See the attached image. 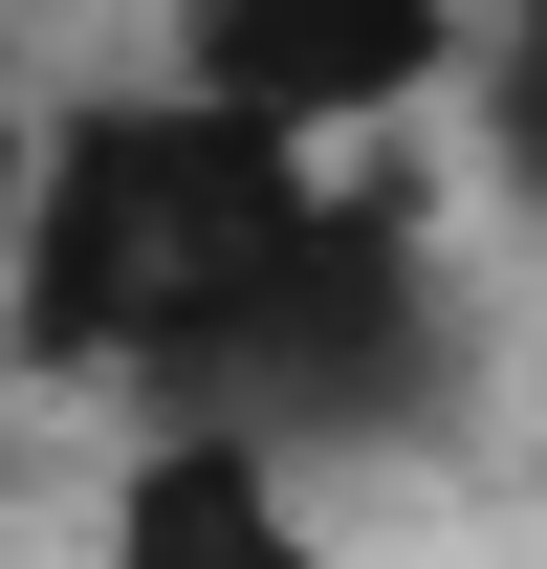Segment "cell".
<instances>
[{
  "label": "cell",
  "instance_id": "1",
  "mask_svg": "<svg viewBox=\"0 0 547 569\" xmlns=\"http://www.w3.org/2000/svg\"><path fill=\"white\" fill-rule=\"evenodd\" d=\"M307 153L263 132V110H219V88H176V110H88L67 176H44V219H22V351L44 372H176L198 395L219 351H241V307L285 284V241H307Z\"/></svg>",
  "mask_w": 547,
  "mask_h": 569
},
{
  "label": "cell",
  "instance_id": "2",
  "mask_svg": "<svg viewBox=\"0 0 547 569\" xmlns=\"http://www.w3.org/2000/svg\"><path fill=\"white\" fill-rule=\"evenodd\" d=\"M198 395H241V417H307V438L416 417V395H438V284H416V219H395V198H307L285 284L241 307V351H219ZM241 417H219V438H241Z\"/></svg>",
  "mask_w": 547,
  "mask_h": 569
},
{
  "label": "cell",
  "instance_id": "3",
  "mask_svg": "<svg viewBox=\"0 0 547 569\" xmlns=\"http://www.w3.org/2000/svg\"><path fill=\"white\" fill-rule=\"evenodd\" d=\"M438 44H460L438 0H198V88H219V110H263L285 153L350 132V110H395Z\"/></svg>",
  "mask_w": 547,
  "mask_h": 569
},
{
  "label": "cell",
  "instance_id": "4",
  "mask_svg": "<svg viewBox=\"0 0 547 569\" xmlns=\"http://www.w3.org/2000/svg\"><path fill=\"white\" fill-rule=\"evenodd\" d=\"M110 569H307V526H285V482H263V438H153L132 460V503H110Z\"/></svg>",
  "mask_w": 547,
  "mask_h": 569
},
{
  "label": "cell",
  "instance_id": "5",
  "mask_svg": "<svg viewBox=\"0 0 547 569\" xmlns=\"http://www.w3.org/2000/svg\"><path fill=\"white\" fill-rule=\"evenodd\" d=\"M481 132H504V176L547 198V0H504V44H481Z\"/></svg>",
  "mask_w": 547,
  "mask_h": 569
}]
</instances>
